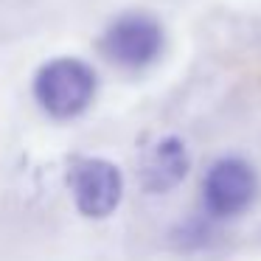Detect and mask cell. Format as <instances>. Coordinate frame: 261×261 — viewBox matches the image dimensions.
<instances>
[{
  "label": "cell",
  "instance_id": "1",
  "mask_svg": "<svg viewBox=\"0 0 261 261\" xmlns=\"http://www.w3.org/2000/svg\"><path fill=\"white\" fill-rule=\"evenodd\" d=\"M34 96L54 118H73L90 107L96 96V73L76 57H59L40 68L34 79Z\"/></svg>",
  "mask_w": 261,
  "mask_h": 261
},
{
  "label": "cell",
  "instance_id": "2",
  "mask_svg": "<svg viewBox=\"0 0 261 261\" xmlns=\"http://www.w3.org/2000/svg\"><path fill=\"white\" fill-rule=\"evenodd\" d=\"M101 51L110 62L121 65V68H146L163 51V29L152 14H121L104 31Z\"/></svg>",
  "mask_w": 261,
  "mask_h": 261
},
{
  "label": "cell",
  "instance_id": "3",
  "mask_svg": "<svg viewBox=\"0 0 261 261\" xmlns=\"http://www.w3.org/2000/svg\"><path fill=\"white\" fill-rule=\"evenodd\" d=\"M258 197V174L247 160L222 158L202 180L205 211L216 219H230L250 208Z\"/></svg>",
  "mask_w": 261,
  "mask_h": 261
},
{
  "label": "cell",
  "instance_id": "4",
  "mask_svg": "<svg viewBox=\"0 0 261 261\" xmlns=\"http://www.w3.org/2000/svg\"><path fill=\"white\" fill-rule=\"evenodd\" d=\"M70 191H73L76 208L90 219H104L110 216L121 202L124 194V180L115 163L101 158H82L70 166Z\"/></svg>",
  "mask_w": 261,
  "mask_h": 261
},
{
  "label": "cell",
  "instance_id": "5",
  "mask_svg": "<svg viewBox=\"0 0 261 261\" xmlns=\"http://www.w3.org/2000/svg\"><path fill=\"white\" fill-rule=\"evenodd\" d=\"M188 174V149L180 138L169 135L158 141L141 160V182L152 194H166L180 186Z\"/></svg>",
  "mask_w": 261,
  "mask_h": 261
}]
</instances>
